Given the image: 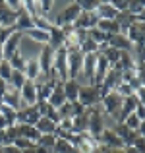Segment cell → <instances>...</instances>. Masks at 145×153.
I'll return each instance as SVG.
<instances>
[{
  "mask_svg": "<svg viewBox=\"0 0 145 153\" xmlns=\"http://www.w3.org/2000/svg\"><path fill=\"white\" fill-rule=\"evenodd\" d=\"M104 95H107V91H104L103 87H99V85H85V83H83L81 89H79V99L78 101L81 103L85 108H95V107H101Z\"/></svg>",
  "mask_w": 145,
  "mask_h": 153,
  "instance_id": "1",
  "label": "cell"
},
{
  "mask_svg": "<svg viewBox=\"0 0 145 153\" xmlns=\"http://www.w3.org/2000/svg\"><path fill=\"white\" fill-rule=\"evenodd\" d=\"M122 101L124 99L120 97L116 91H110V93L104 95L103 103H101V108H103L104 114L112 116L116 122H120V111H122Z\"/></svg>",
  "mask_w": 145,
  "mask_h": 153,
  "instance_id": "2",
  "label": "cell"
},
{
  "mask_svg": "<svg viewBox=\"0 0 145 153\" xmlns=\"http://www.w3.org/2000/svg\"><path fill=\"white\" fill-rule=\"evenodd\" d=\"M89 136H93L95 140L101 138V134L104 132V112L101 107L89 108Z\"/></svg>",
  "mask_w": 145,
  "mask_h": 153,
  "instance_id": "3",
  "label": "cell"
},
{
  "mask_svg": "<svg viewBox=\"0 0 145 153\" xmlns=\"http://www.w3.org/2000/svg\"><path fill=\"white\" fill-rule=\"evenodd\" d=\"M52 70L56 72V76L60 78V82H68L70 76H68V51L58 49L54 51V58H52Z\"/></svg>",
  "mask_w": 145,
  "mask_h": 153,
  "instance_id": "4",
  "label": "cell"
},
{
  "mask_svg": "<svg viewBox=\"0 0 145 153\" xmlns=\"http://www.w3.org/2000/svg\"><path fill=\"white\" fill-rule=\"evenodd\" d=\"M83 52L79 49H74V51H68V76L70 79H78L81 76V70H83Z\"/></svg>",
  "mask_w": 145,
  "mask_h": 153,
  "instance_id": "5",
  "label": "cell"
},
{
  "mask_svg": "<svg viewBox=\"0 0 145 153\" xmlns=\"http://www.w3.org/2000/svg\"><path fill=\"white\" fill-rule=\"evenodd\" d=\"M81 14V10H79V6H78V2H72V4H68L66 8H64L62 12H60V16L54 19V25L56 27H62V25H74V22L78 19V16Z\"/></svg>",
  "mask_w": 145,
  "mask_h": 153,
  "instance_id": "6",
  "label": "cell"
},
{
  "mask_svg": "<svg viewBox=\"0 0 145 153\" xmlns=\"http://www.w3.org/2000/svg\"><path fill=\"white\" fill-rule=\"evenodd\" d=\"M21 39H23V33H19V31H14V33L6 39V43L2 45L4 60H10L14 54H18V52H19V43H21Z\"/></svg>",
  "mask_w": 145,
  "mask_h": 153,
  "instance_id": "7",
  "label": "cell"
},
{
  "mask_svg": "<svg viewBox=\"0 0 145 153\" xmlns=\"http://www.w3.org/2000/svg\"><path fill=\"white\" fill-rule=\"evenodd\" d=\"M122 35H126V37L130 39L132 45H143V43H145V23L135 19V22L132 23Z\"/></svg>",
  "mask_w": 145,
  "mask_h": 153,
  "instance_id": "8",
  "label": "cell"
},
{
  "mask_svg": "<svg viewBox=\"0 0 145 153\" xmlns=\"http://www.w3.org/2000/svg\"><path fill=\"white\" fill-rule=\"evenodd\" d=\"M101 147H108V149H124L122 140L116 136V132L112 128H104V132L101 134V138L97 140Z\"/></svg>",
  "mask_w": 145,
  "mask_h": 153,
  "instance_id": "9",
  "label": "cell"
},
{
  "mask_svg": "<svg viewBox=\"0 0 145 153\" xmlns=\"http://www.w3.org/2000/svg\"><path fill=\"white\" fill-rule=\"evenodd\" d=\"M112 130H114V132H116V136L122 140L124 147H132V146H134V142L138 140V132L130 130V128H128L124 122H116Z\"/></svg>",
  "mask_w": 145,
  "mask_h": 153,
  "instance_id": "10",
  "label": "cell"
},
{
  "mask_svg": "<svg viewBox=\"0 0 145 153\" xmlns=\"http://www.w3.org/2000/svg\"><path fill=\"white\" fill-rule=\"evenodd\" d=\"M41 120V114H39L37 107H23L18 111V124H29V126H35V124Z\"/></svg>",
  "mask_w": 145,
  "mask_h": 153,
  "instance_id": "11",
  "label": "cell"
},
{
  "mask_svg": "<svg viewBox=\"0 0 145 153\" xmlns=\"http://www.w3.org/2000/svg\"><path fill=\"white\" fill-rule=\"evenodd\" d=\"M97 23H99V16L95 14V12H91V14H87V12H81V14L78 16V19L74 22V27L75 29H95Z\"/></svg>",
  "mask_w": 145,
  "mask_h": 153,
  "instance_id": "12",
  "label": "cell"
},
{
  "mask_svg": "<svg viewBox=\"0 0 145 153\" xmlns=\"http://www.w3.org/2000/svg\"><path fill=\"white\" fill-rule=\"evenodd\" d=\"M0 103L8 105V107H12V108H16V111H19V108L25 107V105L21 103V95H19V91L14 89V87H10V85L6 87V93H4V97L0 99Z\"/></svg>",
  "mask_w": 145,
  "mask_h": 153,
  "instance_id": "13",
  "label": "cell"
},
{
  "mask_svg": "<svg viewBox=\"0 0 145 153\" xmlns=\"http://www.w3.org/2000/svg\"><path fill=\"white\" fill-rule=\"evenodd\" d=\"M19 95H21V103L25 105V107H33V105H37V101H39L37 87H35L33 82H25V85L21 87Z\"/></svg>",
  "mask_w": 145,
  "mask_h": 153,
  "instance_id": "14",
  "label": "cell"
},
{
  "mask_svg": "<svg viewBox=\"0 0 145 153\" xmlns=\"http://www.w3.org/2000/svg\"><path fill=\"white\" fill-rule=\"evenodd\" d=\"M16 18H18V14H14V12L6 6V2L0 0V27H2V29H14Z\"/></svg>",
  "mask_w": 145,
  "mask_h": 153,
  "instance_id": "15",
  "label": "cell"
},
{
  "mask_svg": "<svg viewBox=\"0 0 145 153\" xmlns=\"http://www.w3.org/2000/svg\"><path fill=\"white\" fill-rule=\"evenodd\" d=\"M85 111V107H83L79 101H75V103H66V105H62V107L58 108V114H60V118L62 120H66V118H75V116H79L81 112Z\"/></svg>",
  "mask_w": 145,
  "mask_h": 153,
  "instance_id": "16",
  "label": "cell"
},
{
  "mask_svg": "<svg viewBox=\"0 0 145 153\" xmlns=\"http://www.w3.org/2000/svg\"><path fill=\"white\" fill-rule=\"evenodd\" d=\"M124 79H122V72H118V70H112L110 68V72L107 74V78H104V82H103V89L107 91V93H110V91H116L120 87V83H122Z\"/></svg>",
  "mask_w": 145,
  "mask_h": 153,
  "instance_id": "17",
  "label": "cell"
},
{
  "mask_svg": "<svg viewBox=\"0 0 145 153\" xmlns=\"http://www.w3.org/2000/svg\"><path fill=\"white\" fill-rule=\"evenodd\" d=\"M66 103H68V99H66V93H64V82H60L58 85L52 89L50 97H48V105L58 111V108L62 107V105H66Z\"/></svg>",
  "mask_w": 145,
  "mask_h": 153,
  "instance_id": "18",
  "label": "cell"
},
{
  "mask_svg": "<svg viewBox=\"0 0 145 153\" xmlns=\"http://www.w3.org/2000/svg\"><path fill=\"white\" fill-rule=\"evenodd\" d=\"M16 130H18V138H27L37 146L39 138H41V132L37 130V126H29V124H16Z\"/></svg>",
  "mask_w": 145,
  "mask_h": 153,
  "instance_id": "19",
  "label": "cell"
},
{
  "mask_svg": "<svg viewBox=\"0 0 145 153\" xmlns=\"http://www.w3.org/2000/svg\"><path fill=\"white\" fill-rule=\"evenodd\" d=\"M108 47L116 49L118 52H132V49H134V45L130 43V39H128L126 35H122V33H118V35H114V37L108 39Z\"/></svg>",
  "mask_w": 145,
  "mask_h": 153,
  "instance_id": "20",
  "label": "cell"
},
{
  "mask_svg": "<svg viewBox=\"0 0 145 153\" xmlns=\"http://www.w3.org/2000/svg\"><path fill=\"white\" fill-rule=\"evenodd\" d=\"M64 43H66V35H64V31L60 29V27L52 25V29L48 31V47H50L52 51H58L64 47Z\"/></svg>",
  "mask_w": 145,
  "mask_h": 153,
  "instance_id": "21",
  "label": "cell"
},
{
  "mask_svg": "<svg viewBox=\"0 0 145 153\" xmlns=\"http://www.w3.org/2000/svg\"><path fill=\"white\" fill-rule=\"evenodd\" d=\"M52 58H54V51H52L48 45H45L43 51H41V54H39V58H37L43 74H48V72L52 70Z\"/></svg>",
  "mask_w": 145,
  "mask_h": 153,
  "instance_id": "22",
  "label": "cell"
},
{
  "mask_svg": "<svg viewBox=\"0 0 145 153\" xmlns=\"http://www.w3.org/2000/svg\"><path fill=\"white\" fill-rule=\"evenodd\" d=\"M33 27H35L33 18H31V16L25 12V8H23V12H19L18 18H16V25H14V29H16V31H19V33H25V31L33 29Z\"/></svg>",
  "mask_w": 145,
  "mask_h": 153,
  "instance_id": "23",
  "label": "cell"
},
{
  "mask_svg": "<svg viewBox=\"0 0 145 153\" xmlns=\"http://www.w3.org/2000/svg\"><path fill=\"white\" fill-rule=\"evenodd\" d=\"M83 83H79L78 79H68L64 82V93H66L68 103H75L79 99V89H81Z\"/></svg>",
  "mask_w": 145,
  "mask_h": 153,
  "instance_id": "24",
  "label": "cell"
},
{
  "mask_svg": "<svg viewBox=\"0 0 145 153\" xmlns=\"http://www.w3.org/2000/svg\"><path fill=\"white\" fill-rule=\"evenodd\" d=\"M95 14L99 16V19H116L118 12L114 10V6H112L110 0H101V2H99V8H97Z\"/></svg>",
  "mask_w": 145,
  "mask_h": 153,
  "instance_id": "25",
  "label": "cell"
},
{
  "mask_svg": "<svg viewBox=\"0 0 145 153\" xmlns=\"http://www.w3.org/2000/svg\"><path fill=\"white\" fill-rule=\"evenodd\" d=\"M72 122H74V134H85L89 130V108H85L79 116L72 118Z\"/></svg>",
  "mask_w": 145,
  "mask_h": 153,
  "instance_id": "26",
  "label": "cell"
},
{
  "mask_svg": "<svg viewBox=\"0 0 145 153\" xmlns=\"http://www.w3.org/2000/svg\"><path fill=\"white\" fill-rule=\"evenodd\" d=\"M135 68V60L132 56V52H120V58L118 62L114 64L112 70H118V72H126V70H134Z\"/></svg>",
  "mask_w": 145,
  "mask_h": 153,
  "instance_id": "27",
  "label": "cell"
},
{
  "mask_svg": "<svg viewBox=\"0 0 145 153\" xmlns=\"http://www.w3.org/2000/svg\"><path fill=\"white\" fill-rule=\"evenodd\" d=\"M23 74H25L27 82H35V79L43 74V72H41V66H39V60L37 58H27V64H25Z\"/></svg>",
  "mask_w": 145,
  "mask_h": 153,
  "instance_id": "28",
  "label": "cell"
},
{
  "mask_svg": "<svg viewBox=\"0 0 145 153\" xmlns=\"http://www.w3.org/2000/svg\"><path fill=\"white\" fill-rule=\"evenodd\" d=\"M97 29H101L103 33H107L108 37H114V35L120 33V25H118L116 19H99Z\"/></svg>",
  "mask_w": 145,
  "mask_h": 153,
  "instance_id": "29",
  "label": "cell"
},
{
  "mask_svg": "<svg viewBox=\"0 0 145 153\" xmlns=\"http://www.w3.org/2000/svg\"><path fill=\"white\" fill-rule=\"evenodd\" d=\"M23 35H27V37H29L31 41H35V43H41L43 47L48 45V33H47V31H43V29H37V27H33V29L25 31Z\"/></svg>",
  "mask_w": 145,
  "mask_h": 153,
  "instance_id": "30",
  "label": "cell"
},
{
  "mask_svg": "<svg viewBox=\"0 0 145 153\" xmlns=\"http://www.w3.org/2000/svg\"><path fill=\"white\" fill-rule=\"evenodd\" d=\"M35 126H37V130H39V132H41V136H45V134H52V136H54L56 124L52 122L50 118H47V116H41V120H39Z\"/></svg>",
  "mask_w": 145,
  "mask_h": 153,
  "instance_id": "31",
  "label": "cell"
},
{
  "mask_svg": "<svg viewBox=\"0 0 145 153\" xmlns=\"http://www.w3.org/2000/svg\"><path fill=\"white\" fill-rule=\"evenodd\" d=\"M25 82H27L25 74H23V72H18V70H14V72H12V78H10V82H8V85H10V87H14V89H18V91H21V87L25 85Z\"/></svg>",
  "mask_w": 145,
  "mask_h": 153,
  "instance_id": "32",
  "label": "cell"
},
{
  "mask_svg": "<svg viewBox=\"0 0 145 153\" xmlns=\"http://www.w3.org/2000/svg\"><path fill=\"white\" fill-rule=\"evenodd\" d=\"M0 114L8 120V124H10V126L18 124V111H16V108H12V107H8V105H2V103H0Z\"/></svg>",
  "mask_w": 145,
  "mask_h": 153,
  "instance_id": "33",
  "label": "cell"
},
{
  "mask_svg": "<svg viewBox=\"0 0 145 153\" xmlns=\"http://www.w3.org/2000/svg\"><path fill=\"white\" fill-rule=\"evenodd\" d=\"M99 54L103 56V58L107 60L108 64H110V68H114V64L118 62V58H120V52L116 51V49H112V47H107V49H103Z\"/></svg>",
  "mask_w": 145,
  "mask_h": 153,
  "instance_id": "34",
  "label": "cell"
},
{
  "mask_svg": "<svg viewBox=\"0 0 145 153\" xmlns=\"http://www.w3.org/2000/svg\"><path fill=\"white\" fill-rule=\"evenodd\" d=\"M52 153H79V151L75 149L74 143L66 142V140H56V143H54V151H52Z\"/></svg>",
  "mask_w": 145,
  "mask_h": 153,
  "instance_id": "35",
  "label": "cell"
},
{
  "mask_svg": "<svg viewBox=\"0 0 145 153\" xmlns=\"http://www.w3.org/2000/svg\"><path fill=\"white\" fill-rule=\"evenodd\" d=\"M8 62H10L12 70H18V72H23V70H25V64H27V58H25V56L21 54V51H19L18 54H14V56H12L10 60H8Z\"/></svg>",
  "mask_w": 145,
  "mask_h": 153,
  "instance_id": "36",
  "label": "cell"
},
{
  "mask_svg": "<svg viewBox=\"0 0 145 153\" xmlns=\"http://www.w3.org/2000/svg\"><path fill=\"white\" fill-rule=\"evenodd\" d=\"M54 143H56V136H52V134H45V136H41V138H39L37 146H39V147H43V149H47L48 153H52V151H54Z\"/></svg>",
  "mask_w": 145,
  "mask_h": 153,
  "instance_id": "37",
  "label": "cell"
},
{
  "mask_svg": "<svg viewBox=\"0 0 145 153\" xmlns=\"http://www.w3.org/2000/svg\"><path fill=\"white\" fill-rule=\"evenodd\" d=\"M33 23H35V27H37V29H43V31H47V33L52 29V25H54V23H52V19L47 18V16H37V18H33Z\"/></svg>",
  "mask_w": 145,
  "mask_h": 153,
  "instance_id": "38",
  "label": "cell"
},
{
  "mask_svg": "<svg viewBox=\"0 0 145 153\" xmlns=\"http://www.w3.org/2000/svg\"><path fill=\"white\" fill-rule=\"evenodd\" d=\"M143 10H145V0H130L128 2V14H132L134 18H138Z\"/></svg>",
  "mask_w": 145,
  "mask_h": 153,
  "instance_id": "39",
  "label": "cell"
},
{
  "mask_svg": "<svg viewBox=\"0 0 145 153\" xmlns=\"http://www.w3.org/2000/svg\"><path fill=\"white\" fill-rule=\"evenodd\" d=\"M79 51L83 52V54H95V52H99V45L93 41V39H89L87 37L85 41L79 45Z\"/></svg>",
  "mask_w": 145,
  "mask_h": 153,
  "instance_id": "40",
  "label": "cell"
},
{
  "mask_svg": "<svg viewBox=\"0 0 145 153\" xmlns=\"http://www.w3.org/2000/svg\"><path fill=\"white\" fill-rule=\"evenodd\" d=\"M99 2L101 0H79L78 6L81 12H87V14H91V12H97V8H99Z\"/></svg>",
  "mask_w": 145,
  "mask_h": 153,
  "instance_id": "41",
  "label": "cell"
},
{
  "mask_svg": "<svg viewBox=\"0 0 145 153\" xmlns=\"http://www.w3.org/2000/svg\"><path fill=\"white\" fill-rule=\"evenodd\" d=\"M12 66H10V62H8V60H2V62H0V79H2V82H10V78H12Z\"/></svg>",
  "mask_w": 145,
  "mask_h": 153,
  "instance_id": "42",
  "label": "cell"
},
{
  "mask_svg": "<svg viewBox=\"0 0 145 153\" xmlns=\"http://www.w3.org/2000/svg\"><path fill=\"white\" fill-rule=\"evenodd\" d=\"M124 124H126L130 130L138 132V128H139V124H141V120H139L138 116H135V112H134V114H130V116H126V118H124Z\"/></svg>",
  "mask_w": 145,
  "mask_h": 153,
  "instance_id": "43",
  "label": "cell"
},
{
  "mask_svg": "<svg viewBox=\"0 0 145 153\" xmlns=\"http://www.w3.org/2000/svg\"><path fill=\"white\" fill-rule=\"evenodd\" d=\"M14 146L18 147L19 151H25V149H29V147H35V143L31 142V140H27V138H18L14 142Z\"/></svg>",
  "mask_w": 145,
  "mask_h": 153,
  "instance_id": "44",
  "label": "cell"
},
{
  "mask_svg": "<svg viewBox=\"0 0 145 153\" xmlns=\"http://www.w3.org/2000/svg\"><path fill=\"white\" fill-rule=\"evenodd\" d=\"M116 93H118V95H120L122 99H126V97H132V95H134L135 91L132 89V87L128 85V83H124V82H122V83H120V87L116 89Z\"/></svg>",
  "mask_w": 145,
  "mask_h": 153,
  "instance_id": "45",
  "label": "cell"
},
{
  "mask_svg": "<svg viewBox=\"0 0 145 153\" xmlns=\"http://www.w3.org/2000/svg\"><path fill=\"white\" fill-rule=\"evenodd\" d=\"M54 8V2H50V0H43V2H39V10H41V16H47V18H50V10Z\"/></svg>",
  "mask_w": 145,
  "mask_h": 153,
  "instance_id": "46",
  "label": "cell"
},
{
  "mask_svg": "<svg viewBox=\"0 0 145 153\" xmlns=\"http://www.w3.org/2000/svg\"><path fill=\"white\" fill-rule=\"evenodd\" d=\"M6 6L10 8L14 14H19V12H23V2H19V0H6Z\"/></svg>",
  "mask_w": 145,
  "mask_h": 153,
  "instance_id": "47",
  "label": "cell"
},
{
  "mask_svg": "<svg viewBox=\"0 0 145 153\" xmlns=\"http://www.w3.org/2000/svg\"><path fill=\"white\" fill-rule=\"evenodd\" d=\"M112 6H114V10L118 12V14H122V12H128V2L130 0H110Z\"/></svg>",
  "mask_w": 145,
  "mask_h": 153,
  "instance_id": "48",
  "label": "cell"
},
{
  "mask_svg": "<svg viewBox=\"0 0 145 153\" xmlns=\"http://www.w3.org/2000/svg\"><path fill=\"white\" fill-rule=\"evenodd\" d=\"M35 107H37V111H39V114L41 116H47L48 112H50V105H48V101H37V105H35Z\"/></svg>",
  "mask_w": 145,
  "mask_h": 153,
  "instance_id": "49",
  "label": "cell"
},
{
  "mask_svg": "<svg viewBox=\"0 0 145 153\" xmlns=\"http://www.w3.org/2000/svg\"><path fill=\"white\" fill-rule=\"evenodd\" d=\"M135 74H138V79H139V83L145 87V62H139V64H135Z\"/></svg>",
  "mask_w": 145,
  "mask_h": 153,
  "instance_id": "50",
  "label": "cell"
},
{
  "mask_svg": "<svg viewBox=\"0 0 145 153\" xmlns=\"http://www.w3.org/2000/svg\"><path fill=\"white\" fill-rule=\"evenodd\" d=\"M132 147H134V149L138 151V153H145V138L138 136V140L134 142V146H132Z\"/></svg>",
  "mask_w": 145,
  "mask_h": 153,
  "instance_id": "51",
  "label": "cell"
},
{
  "mask_svg": "<svg viewBox=\"0 0 145 153\" xmlns=\"http://www.w3.org/2000/svg\"><path fill=\"white\" fill-rule=\"evenodd\" d=\"M134 95H135V99H138V103L145 107V87H139V89H135Z\"/></svg>",
  "mask_w": 145,
  "mask_h": 153,
  "instance_id": "52",
  "label": "cell"
},
{
  "mask_svg": "<svg viewBox=\"0 0 145 153\" xmlns=\"http://www.w3.org/2000/svg\"><path fill=\"white\" fill-rule=\"evenodd\" d=\"M60 128H64V130H68V132H74V122H72L70 118H66V120H62V122L58 124Z\"/></svg>",
  "mask_w": 145,
  "mask_h": 153,
  "instance_id": "53",
  "label": "cell"
},
{
  "mask_svg": "<svg viewBox=\"0 0 145 153\" xmlns=\"http://www.w3.org/2000/svg\"><path fill=\"white\" fill-rule=\"evenodd\" d=\"M0 153H21V151H19L16 146H2L0 147Z\"/></svg>",
  "mask_w": 145,
  "mask_h": 153,
  "instance_id": "54",
  "label": "cell"
},
{
  "mask_svg": "<svg viewBox=\"0 0 145 153\" xmlns=\"http://www.w3.org/2000/svg\"><path fill=\"white\" fill-rule=\"evenodd\" d=\"M138 136L145 138V120H141V124H139V128H138Z\"/></svg>",
  "mask_w": 145,
  "mask_h": 153,
  "instance_id": "55",
  "label": "cell"
},
{
  "mask_svg": "<svg viewBox=\"0 0 145 153\" xmlns=\"http://www.w3.org/2000/svg\"><path fill=\"white\" fill-rule=\"evenodd\" d=\"M103 153H124V149H108V147H101Z\"/></svg>",
  "mask_w": 145,
  "mask_h": 153,
  "instance_id": "56",
  "label": "cell"
},
{
  "mask_svg": "<svg viewBox=\"0 0 145 153\" xmlns=\"http://www.w3.org/2000/svg\"><path fill=\"white\" fill-rule=\"evenodd\" d=\"M4 142H6V130H0V147L4 146Z\"/></svg>",
  "mask_w": 145,
  "mask_h": 153,
  "instance_id": "57",
  "label": "cell"
},
{
  "mask_svg": "<svg viewBox=\"0 0 145 153\" xmlns=\"http://www.w3.org/2000/svg\"><path fill=\"white\" fill-rule=\"evenodd\" d=\"M21 153H37V146H35V147H29V149H25V151H21Z\"/></svg>",
  "mask_w": 145,
  "mask_h": 153,
  "instance_id": "58",
  "label": "cell"
},
{
  "mask_svg": "<svg viewBox=\"0 0 145 153\" xmlns=\"http://www.w3.org/2000/svg\"><path fill=\"white\" fill-rule=\"evenodd\" d=\"M124 153H138L134 147H124Z\"/></svg>",
  "mask_w": 145,
  "mask_h": 153,
  "instance_id": "59",
  "label": "cell"
},
{
  "mask_svg": "<svg viewBox=\"0 0 145 153\" xmlns=\"http://www.w3.org/2000/svg\"><path fill=\"white\" fill-rule=\"evenodd\" d=\"M4 60V54H2V47H0V62Z\"/></svg>",
  "mask_w": 145,
  "mask_h": 153,
  "instance_id": "60",
  "label": "cell"
},
{
  "mask_svg": "<svg viewBox=\"0 0 145 153\" xmlns=\"http://www.w3.org/2000/svg\"><path fill=\"white\" fill-rule=\"evenodd\" d=\"M143 45H145V43H143Z\"/></svg>",
  "mask_w": 145,
  "mask_h": 153,
  "instance_id": "61",
  "label": "cell"
}]
</instances>
